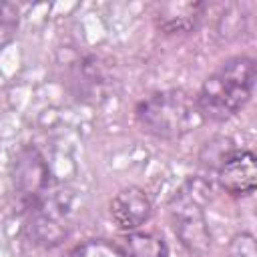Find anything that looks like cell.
Wrapping results in <instances>:
<instances>
[{"label":"cell","instance_id":"9c48e42d","mask_svg":"<svg viewBox=\"0 0 257 257\" xmlns=\"http://www.w3.org/2000/svg\"><path fill=\"white\" fill-rule=\"evenodd\" d=\"M124 257H169L165 239L153 231H131L122 245Z\"/></svg>","mask_w":257,"mask_h":257},{"label":"cell","instance_id":"30bf717a","mask_svg":"<svg viewBox=\"0 0 257 257\" xmlns=\"http://www.w3.org/2000/svg\"><path fill=\"white\" fill-rule=\"evenodd\" d=\"M68 257H124V251L120 245L106 241V239H88L80 245H76Z\"/></svg>","mask_w":257,"mask_h":257},{"label":"cell","instance_id":"6da1fadb","mask_svg":"<svg viewBox=\"0 0 257 257\" xmlns=\"http://www.w3.org/2000/svg\"><path fill=\"white\" fill-rule=\"evenodd\" d=\"M255 88V60L233 56L225 60L199 88L195 102L203 120L223 122L235 116L251 98Z\"/></svg>","mask_w":257,"mask_h":257},{"label":"cell","instance_id":"52a82bcc","mask_svg":"<svg viewBox=\"0 0 257 257\" xmlns=\"http://www.w3.org/2000/svg\"><path fill=\"white\" fill-rule=\"evenodd\" d=\"M205 8V2H161L155 6L153 20L165 34H187L199 26Z\"/></svg>","mask_w":257,"mask_h":257},{"label":"cell","instance_id":"7a4b0ae2","mask_svg":"<svg viewBox=\"0 0 257 257\" xmlns=\"http://www.w3.org/2000/svg\"><path fill=\"white\" fill-rule=\"evenodd\" d=\"M135 116L147 135L163 141L183 139L203 122L195 96L183 88L153 92L137 104Z\"/></svg>","mask_w":257,"mask_h":257},{"label":"cell","instance_id":"8fae6325","mask_svg":"<svg viewBox=\"0 0 257 257\" xmlns=\"http://www.w3.org/2000/svg\"><path fill=\"white\" fill-rule=\"evenodd\" d=\"M20 10L12 2H0V50L6 48L18 34Z\"/></svg>","mask_w":257,"mask_h":257},{"label":"cell","instance_id":"5b68a950","mask_svg":"<svg viewBox=\"0 0 257 257\" xmlns=\"http://www.w3.org/2000/svg\"><path fill=\"white\" fill-rule=\"evenodd\" d=\"M217 181H219V187L233 197L251 195L257 187L255 155L245 149L227 153L219 163Z\"/></svg>","mask_w":257,"mask_h":257},{"label":"cell","instance_id":"8992f818","mask_svg":"<svg viewBox=\"0 0 257 257\" xmlns=\"http://www.w3.org/2000/svg\"><path fill=\"white\" fill-rule=\"evenodd\" d=\"M153 215V203L141 187H124L110 201V219L120 231H139Z\"/></svg>","mask_w":257,"mask_h":257},{"label":"cell","instance_id":"3957f363","mask_svg":"<svg viewBox=\"0 0 257 257\" xmlns=\"http://www.w3.org/2000/svg\"><path fill=\"white\" fill-rule=\"evenodd\" d=\"M211 183L203 177L187 179L173 195L169 203L173 231L181 245L191 253H205L211 247V233L205 217V209L211 201Z\"/></svg>","mask_w":257,"mask_h":257},{"label":"cell","instance_id":"ba28073f","mask_svg":"<svg viewBox=\"0 0 257 257\" xmlns=\"http://www.w3.org/2000/svg\"><path fill=\"white\" fill-rule=\"evenodd\" d=\"M30 213H32V235L36 243L44 247H54L66 237L68 233L66 217L56 203L48 201V195Z\"/></svg>","mask_w":257,"mask_h":257},{"label":"cell","instance_id":"7c38bea8","mask_svg":"<svg viewBox=\"0 0 257 257\" xmlns=\"http://www.w3.org/2000/svg\"><path fill=\"white\" fill-rule=\"evenodd\" d=\"M229 257H257L255 235L249 231L237 233L229 243Z\"/></svg>","mask_w":257,"mask_h":257},{"label":"cell","instance_id":"277c9868","mask_svg":"<svg viewBox=\"0 0 257 257\" xmlns=\"http://www.w3.org/2000/svg\"><path fill=\"white\" fill-rule=\"evenodd\" d=\"M48 163L36 147L28 145L16 153L10 167V181L22 209L32 211L48 195Z\"/></svg>","mask_w":257,"mask_h":257}]
</instances>
